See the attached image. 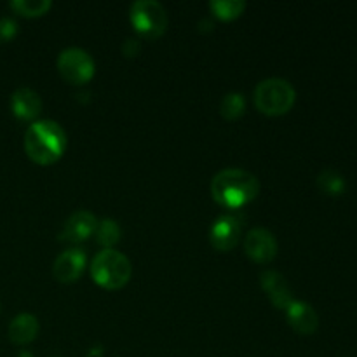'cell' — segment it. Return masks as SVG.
I'll return each mask as SVG.
<instances>
[{
	"label": "cell",
	"instance_id": "cell-1",
	"mask_svg": "<svg viewBox=\"0 0 357 357\" xmlns=\"http://www.w3.org/2000/svg\"><path fill=\"white\" fill-rule=\"evenodd\" d=\"M260 181L253 173L239 167H227L211 180V195L222 208L237 209L255 201Z\"/></svg>",
	"mask_w": 357,
	"mask_h": 357
},
{
	"label": "cell",
	"instance_id": "cell-2",
	"mask_svg": "<svg viewBox=\"0 0 357 357\" xmlns=\"http://www.w3.org/2000/svg\"><path fill=\"white\" fill-rule=\"evenodd\" d=\"M24 152L33 162L49 166L61 159L65 153L68 138L61 126L56 121H35L24 132Z\"/></svg>",
	"mask_w": 357,
	"mask_h": 357
},
{
	"label": "cell",
	"instance_id": "cell-3",
	"mask_svg": "<svg viewBox=\"0 0 357 357\" xmlns=\"http://www.w3.org/2000/svg\"><path fill=\"white\" fill-rule=\"evenodd\" d=\"M132 274V265L124 253L117 250H101L91 261V278L103 289L124 288Z\"/></svg>",
	"mask_w": 357,
	"mask_h": 357
},
{
	"label": "cell",
	"instance_id": "cell-4",
	"mask_svg": "<svg viewBox=\"0 0 357 357\" xmlns=\"http://www.w3.org/2000/svg\"><path fill=\"white\" fill-rule=\"evenodd\" d=\"M255 105L258 110L271 117L284 115L291 110L296 100V91L289 80L282 77H268L255 87Z\"/></svg>",
	"mask_w": 357,
	"mask_h": 357
},
{
	"label": "cell",
	"instance_id": "cell-5",
	"mask_svg": "<svg viewBox=\"0 0 357 357\" xmlns=\"http://www.w3.org/2000/svg\"><path fill=\"white\" fill-rule=\"evenodd\" d=\"M129 17L142 37L159 38L167 28V13L157 0H136L129 9Z\"/></svg>",
	"mask_w": 357,
	"mask_h": 357
},
{
	"label": "cell",
	"instance_id": "cell-6",
	"mask_svg": "<svg viewBox=\"0 0 357 357\" xmlns=\"http://www.w3.org/2000/svg\"><path fill=\"white\" fill-rule=\"evenodd\" d=\"M58 70L66 82L80 86L93 79L96 65L86 49L66 47L58 56Z\"/></svg>",
	"mask_w": 357,
	"mask_h": 357
},
{
	"label": "cell",
	"instance_id": "cell-7",
	"mask_svg": "<svg viewBox=\"0 0 357 357\" xmlns=\"http://www.w3.org/2000/svg\"><path fill=\"white\" fill-rule=\"evenodd\" d=\"M244 251L257 264H268L278 255V239L271 230L255 227L244 237Z\"/></svg>",
	"mask_w": 357,
	"mask_h": 357
},
{
	"label": "cell",
	"instance_id": "cell-8",
	"mask_svg": "<svg viewBox=\"0 0 357 357\" xmlns=\"http://www.w3.org/2000/svg\"><path fill=\"white\" fill-rule=\"evenodd\" d=\"M243 225L234 215H222L215 220L209 229V243L218 251H230L239 243Z\"/></svg>",
	"mask_w": 357,
	"mask_h": 357
},
{
	"label": "cell",
	"instance_id": "cell-9",
	"mask_svg": "<svg viewBox=\"0 0 357 357\" xmlns=\"http://www.w3.org/2000/svg\"><path fill=\"white\" fill-rule=\"evenodd\" d=\"M96 227L98 218L93 213L86 209H77L65 220L59 237L68 243H82L96 232Z\"/></svg>",
	"mask_w": 357,
	"mask_h": 357
},
{
	"label": "cell",
	"instance_id": "cell-10",
	"mask_svg": "<svg viewBox=\"0 0 357 357\" xmlns=\"http://www.w3.org/2000/svg\"><path fill=\"white\" fill-rule=\"evenodd\" d=\"M86 253L79 248L61 251L52 264V275L59 282H75L86 267Z\"/></svg>",
	"mask_w": 357,
	"mask_h": 357
},
{
	"label": "cell",
	"instance_id": "cell-11",
	"mask_svg": "<svg viewBox=\"0 0 357 357\" xmlns=\"http://www.w3.org/2000/svg\"><path fill=\"white\" fill-rule=\"evenodd\" d=\"M284 312L288 324L296 331V333H316L317 326H319V316H317V312L314 310V307L310 305V303L303 302V300H293Z\"/></svg>",
	"mask_w": 357,
	"mask_h": 357
},
{
	"label": "cell",
	"instance_id": "cell-12",
	"mask_svg": "<svg viewBox=\"0 0 357 357\" xmlns=\"http://www.w3.org/2000/svg\"><path fill=\"white\" fill-rule=\"evenodd\" d=\"M260 284L264 288V291L267 293V296L271 298L272 305L278 307V309L286 310L289 303L293 302L291 289H289L288 282H286L284 275L278 271H265L260 275Z\"/></svg>",
	"mask_w": 357,
	"mask_h": 357
},
{
	"label": "cell",
	"instance_id": "cell-13",
	"mask_svg": "<svg viewBox=\"0 0 357 357\" xmlns=\"http://www.w3.org/2000/svg\"><path fill=\"white\" fill-rule=\"evenodd\" d=\"M10 110L20 121H33L42 112V100L30 87H17L10 94Z\"/></svg>",
	"mask_w": 357,
	"mask_h": 357
},
{
	"label": "cell",
	"instance_id": "cell-14",
	"mask_svg": "<svg viewBox=\"0 0 357 357\" xmlns=\"http://www.w3.org/2000/svg\"><path fill=\"white\" fill-rule=\"evenodd\" d=\"M40 324L33 314H20L9 324V338L16 345H26L37 338Z\"/></svg>",
	"mask_w": 357,
	"mask_h": 357
},
{
	"label": "cell",
	"instance_id": "cell-15",
	"mask_svg": "<svg viewBox=\"0 0 357 357\" xmlns=\"http://www.w3.org/2000/svg\"><path fill=\"white\" fill-rule=\"evenodd\" d=\"M317 187H319L321 192H324L326 195L338 197V195L344 194L347 185H345V178L342 176L338 171L323 169L317 174Z\"/></svg>",
	"mask_w": 357,
	"mask_h": 357
},
{
	"label": "cell",
	"instance_id": "cell-16",
	"mask_svg": "<svg viewBox=\"0 0 357 357\" xmlns=\"http://www.w3.org/2000/svg\"><path fill=\"white\" fill-rule=\"evenodd\" d=\"M94 234H96V241L101 246H105V250H114L115 244L121 241L122 229L115 220L105 218L98 222L96 232Z\"/></svg>",
	"mask_w": 357,
	"mask_h": 357
},
{
	"label": "cell",
	"instance_id": "cell-17",
	"mask_svg": "<svg viewBox=\"0 0 357 357\" xmlns=\"http://www.w3.org/2000/svg\"><path fill=\"white\" fill-rule=\"evenodd\" d=\"M209 9L216 17L223 21H230L239 17L246 9V2L244 0H211L209 2Z\"/></svg>",
	"mask_w": 357,
	"mask_h": 357
},
{
	"label": "cell",
	"instance_id": "cell-18",
	"mask_svg": "<svg viewBox=\"0 0 357 357\" xmlns=\"http://www.w3.org/2000/svg\"><path fill=\"white\" fill-rule=\"evenodd\" d=\"M9 7L21 16L37 17L47 13L52 7V2L51 0H13L9 2Z\"/></svg>",
	"mask_w": 357,
	"mask_h": 357
},
{
	"label": "cell",
	"instance_id": "cell-19",
	"mask_svg": "<svg viewBox=\"0 0 357 357\" xmlns=\"http://www.w3.org/2000/svg\"><path fill=\"white\" fill-rule=\"evenodd\" d=\"M244 110H246V100L241 93L225 94L222 103H220V114L227 121H236L244 114Z\"/></svg>",
	"mask_w": 357,
	"mask_h": 357
},
{
	"label": "cell",
	"instance_id": "cell-20",
	"mask_svg": "<svg viewBox=\"0 0 357 357\" xmlns=\"http://www.w3.org/2000/svg\"><path fill=\"white\" fill-rule=\"evenodd\" d=\"M17 23L9 16L0 17V42H9L16 37Z\"/></svg>",
	"mask_w": 357,
	"mask_h": 357
},
{
	"label": "cell",
	"instance_id": "cell-21",
	"mask_svg": "<svg viewBox=\"0 0 357 357\" xmlns=\"http://www.w3.org/2000/svg\"><path fill=\"white\" fill-rule=\"evenodd\" d=\"M20 357H31V354H30V352H21Z\"/></svg>",
	"mask_w": 357,
	"mask_h": 357
},
{
	"label": "cell",
	"instance_id": "cell-22",
	"mask_svg": "<svg viewBox=\"0 0 357 357\" xmlns=\"http://www.w3.org/2000/svg\"><path fill=\"white\" fill-rule=\"evenodd\" d=\"M0 312H2V303H0Z\"/></svg>",
	"mask_w": 357,
	"mask_h": 357
},
{
	"label": "cell",
	"instance_id": "cell-23",
	"mask_svg": "<svg viewBox=\"0 0 357 357\" xmlns=\"http://www.w3.org/2000/svg\"><path fill=\"white\" fill-rule=\"evenodd\" d=\"M52 357H59V356H52Z\"/></svg>",
	"mask_w": 357,
	"mask_h": 357
}]
</instances>
